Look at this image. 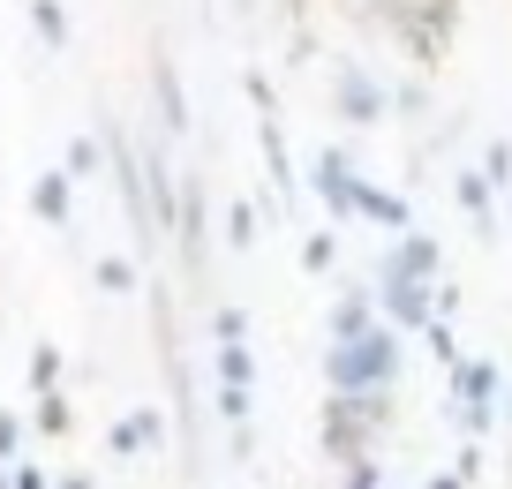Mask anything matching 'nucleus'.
<instances>
[{
	"label": "nucleus",
	"instance_id": "nucleus-1",
	"mask_svg": "<svg viewBox=\"0 0 512 489\" xmlns=\"http://www.w3.org/2000/svg\"><path fill=\"white\" fill-rule=\"evenodd\" d=\"M332 8H347V23H362L369 38H392L415 76L445 68L452 38H460V16H467V0H332Z\"/></svg>",
	"mask_w": 512,
	"mask_h": 489
},
{
	"label": "nucleus",
	"instance_id": "nucleus-2",
	"mask_svg": "<svg viewBox=\"0 0 512 489\" xmlns=\"http://www.w3.org/2000/svg\"><path fill=\"white\" fill-rule=\"evenodd\" d=\"M400 422V392H362V399H332L317 407V452L332 467H354V459L384 452V429Z\"/></svg>",
	"mask_w": 512,
	"mask_h": 489
},
{
	"label": "nucleus",
	"instance_id": "nucleus-3",
	"mask_svg": "<svg viewBox=\"0 0 512 489\" xmlns=\"http://www.w3.org/2000/svg\"><path fill=\"white\" fill-rule=\"evenodd\" d=\"M400 369H407V339L400 332H369L354 347H324L317 354V377L332 399H362V392H400Z\"/></svg>",
	"mask_w": 512,
	"mask_h": 489
},
{
	"label": "nucleus",
	"instance_id": "nucleus-4",
	"mask_svg": "<svg viewBox=\"0 0 512 489\" xmlns=\"http://www.w3.org/2000/svg\"><path fill=\"white\" fill-rule=\"evenodd\" d=\"M166 249H174V264H181V279L189 286H204L211 279V249H219V211H211V181L196 174H181V211H174V234H166Z\"/></svg>",
	"mask_w": 512,
	"mask_h": 489
},
{
	"label": "nucleus",
	"instance_id": "nucleus-5",
	"mask_svg": "<svg viewBox=\"0 0 512 489\" xmlns=\"http://www.w3.org/2000/svg\"><path fill=\"white\" fill-rule=\"evenodd\" d=\"M324 76H332V91H324L332 121H347V128H384V121H392V91H384V76L369 61H354V53H324Z\"/></svg>",
	"mask_w": 512,
	"mask_h": 489
},
{
	"label": "nucleus",
	"instance_id": "nucleus-6",
	"mask_svg": "<svg viewBox=\"0 0 512 489\" xmlns=\"http://www.w3.org/2000/svg\"><path fill=\"white\" fill-rule=\"evenodd\" d=\"M354 181H362V166H354V151L347 143H317V151H309V189H317V204H324V226H347L354 219Z\"/></svg>",
	"mask_w": 512,
	"mask_h": 489
},
{
	"label": "nucleus",
	"instance_id": "nucleus-7",
	"mask_svg": "<svg viewBox=\"0 0 512 489\" xmlns=\"http://www.w3.org/2000/svg\"><path fill=\"white\" fill-rule=\"evenodd\" d=\"M377 279L437 286V279H445V241H437L430 226H415V234H400V241H384V256H377Z\"/></svg>",
	"mask_w": 512,
	"mask_h": 489
},
{
	"label": "nucleus",
	"instance_id": "nucleus-8",
	"mask_svg": "<svg viewBox=\"0 0 512 489\" xmlns=\"http://www.w3.org/2000/svg\"><path fill=\"white\" fill-rule=\"evenodd\" d=\"M151 113H159V136L166 143H189L196 113H189V91H181V68L166 46H151Z\"/></svg>",
	"mask_w": 512,
	"mask_h": 489
},
{
	"label": "nucleus",
	"instance_id": "nucleus-9",
	"mask_svg": "<svg viewBox=\"0 0 512 489\" xmlns=\"http://www.w3.org/2000/svg\"><path fill=\"white\" fill-rule=\"evenodd\" d=\"M445 399H452V407H475V414H497V399H505V369H497L490 354H460V362L445 369Z\"/></svg>",
	"mask_w": 512,
	"mask_h": 489
},
{
	"label": "nucleus",
	"instance_id": "nucleus-10",
	"mask_svg": "<svg viewBox=\"0 0 512 489\" xmlns=\"http://www.w3.org/2000/svg\"><path fill=\"white\" fill-rule=\"evenodd\" d=\"M369 332H377V286L354 279V286H339L332 309H324V347H354V339H369Z\"/></svg>",
	"mask_w": 512,
	"mask_h": 489
},
{
	"label": "nucleus",
	"instance_id": "nucleus-11",
	"mask_svg": "<svg viewBox=\"0 0 512 489\" xmlns=\"http://www.w3.org/2000/svg\"><path fill=\"white\" fill-rule=\"evenodd\" d=\"M452 204H460L467 234H475L482 249H497V241H505V211H497V189L475 174V166H460V174H452Z\"/></svg>",
	"mask_w": 512,
	"mask_h": 489
},
{
	"label": "nucleus",
	"instance_id": "nucleus-12",
	"mask_svg": "<svg viewBox=\"0 0 512 489\" xmlns=\"http://www.w3.org/2000/svg\"><path fill=\"white\" fill-rule=\"evenodd\" d=\"M347 204H354V219H369V226H377L384 241L415 234V204H407L400 189H377V181H369V174L354 181V196H347Z\"/></svg>",
	"mask_w": 512,
	"mask_h": 489
},
{
	"label": "nucleus",
	"instance_id": "nucleus-13",
	"mask_svg": "<svg viewBox=\"0 0 512 489\" xmlns=\"http://www.w3.org/2000/svg\"><path fill=\"white\" fill-rule=\"evenodd\" d=\"M256 151H264V181H272V196L294 211V196H302V166L287 158V121H256Z\"/></svg>",
	"mask_w": 512,
	"mask_h": 489
},
{
	"label": "nucleus",
	"instance_id": "nucleus-14",
	"mask_svg": "<svg viewBox=\"0 0 512 489\" xmlns=\"http://www.w3.org/2000/svg\"><path fill=\"white\" fill-rule=\"evenodd\" d=\"M31 219L53 226V234H68V226H76V181H68L61 166H38V181H31Z\"/></svg>",
	"mask_w": 512,
	"mask_h": 489
},
{
	"label": "nucleus",
	"instance_id": "nucleus-15",
	"mask_svg": "<svg viewBox=\"0 0 512 489\" xmlns=\"http://www.w3.org/2000/svg\"><path fill=\"white\" fill-rule=\"evenodd\" d=\"M159 444H166V414L159 407H136V414H121V422L106 429L113 459H144V452H159Z\"/></svg>",
	"mask_w": 512,
	"mask_h": 489
},
{
	"label": "nucleus",
	"instance_id": "nucleus-16",
	"mask_svg": "<svg viewBox=\"0 0 512 489\" xmlns=\"http://www.w3.org/2000/svg\"><path fill=\"white\" fill-rule=\"evenodd\" d=\"M384 91H392V121H407V128L437 121V76H415V68H407V76L384 83Z\"/></svg>",
	"mask_w": 512,
	"mask_h": 489
},
{
	"label": "nucleus",
	"instance_id": "nucleus-17",
	"mask_svg": "<svg viewBox=\"0 0 512 489\" xmlns=\"http://www.w3.org/2000/svg\"><path fill=\"white\" fill-rule=\"evenodd\" d=\"M211 392H256V354L249 347H211Z\"/></svg>",
	"mask_w": 512,
	"mask_h": 489
},
{
	"label": "nucleus",
	"instance_id": "nucleus-18",
	"mask_svg": "<svg viewBox=\"0 0 512 489\" xmlns=\"http://www.w3.org/2000/svg\"><path fill=\"white\" fill-rule=\"evenodd\" d=\"M256 234H264V219H256V196H241V204H226V211H219V241H226V256H249V249H256Z\"/></svg>",
	"mask_w": 512,
	"mask_h": 489
},
{
	"label": "nucleus",
	"instance_id": "nucleus-19",
	"mask_svg": "<svg viewBox=\"0 0 512 489\" xmlns=\"http://www.w3.org/2000/svg\"><path fill=\"white\" fill-rule=\"evenodd\" d=\"M98 166H106V143H98V128H83V136L61 143V174L76 181V189H83V181H98Z\"/></svg>",
	"mask_w": 512,
	"mask_h": 489
},
{
	"label": "nucleus",
	"instance_id": "nucleus-20",
	"mask_svg": "<svg viewBox=\"0 0 512 489\" xmlns=\"http://www.w3.org/2000/svg\"><path fill=\"white\" fill-rule=\"evenodd\" d=\"M23 377H31V399L61 392V384H68V354L53 347V339H38V347H31V362H23Z\"/></svg>",
	"mask_w": 512,
	"mask_h": 489
},
{
	"label": "nucleus",
	"instance_id": "nucleus-21",
	"mask_svg": "<svg viewBox=\"0 0 512 489\" xmlns=\"http://www.w3.org/2000/svg\"><path fill=\"white\" fill-rule=\"evenodd\" d=\"M91 286H98V294H144V264H136V256H98V264H91Z\"/></svg>",
	"mask_w": 512,
	"mask_h": 489
},
{
	"label": "nucleus",
	"instance_id": "nucleus-22",
	"mask_svg": "<svg viewBox=\"0 0 512 489\" xmlns=\"http://www.w3.org/2000/svg\"><path fill=\"white\" fill-rule=\"evenodd\" d=\"M31 38L46 53H68V38H76L68 31V0H31Z\"/></svg>",
	"mask_w": 512,
	"mask_h": 489
},
{
	"label": "nucleus",
	"instance_id": "nucleus-23",
	"mask_svg": "<svg viewBox=\"0 0 512 489\" xmlns=\"http://www.w3.org/2000/svg\"><path fill=\"white\" fill-rule=\"evenodd\" d=\"M241 98H249V113L256 121H279V83H272V68H241Z\"/></svg>",
	"mask_w": 512,
	"mask_h": 489
},
{
	"label": "nucleus",
	"instance_id": "nucleus-24",
	"mask_svg": "<svg viewBox=\"0 0 512 489\" xmlns=\"http://www.w3.org/2000/svg\"><path fill=\"white\" fill-rule=\"evenodd\" d=\"M475 174L490 181L497 196L512 189V136H490V143H482V151H475Z\"/></svg>",
	"mask_w": 512,
	"mask_h": 489
},
{
	"label": "nucleus",
	"instance_id": "nucleus-25",
	"mask_svg": "<svg viewBox=\"0 0 512 489\" xmlns=\"http://www.w3.org/2000/svg\"><path fill=\"white\" fill-rule=\"evenodd\" d=\"M31 429H38V437H68V429H76V407H68V392L31 399Z\"/></svg>",
	"mask_w": 512,
	"mask_h": 489
},
{
	"label": "nucleus",
	"instance_id": "nucleus-26",
	"mask_svg": "<svg viewBox=\"0 0 512 489\" xmlns=\"http://www.w3.org/2000/svg\"><path fill=\"white\" fill-rule=\"evenodd\" d=\"M302 271H309V279H332V271H339V234H332V226H317V234L302 241Z\"/></svg>",
	"mask_w": 512,
	"mask_h": 489
},
{
	"label": "nucleus",
	"instance_id": "nucleus-27",
	"mask_svg": "<svg viewBox=\"0 0 512 489\" xmlns=\"http://www.w3.org/2000/svg\"><path fill=\"white\" fill-rule=\"evenodd\" d=\"M211 347H249V309H241V301H219V309H211Z\"/></svg>",
	"mask_w": 512,
	"mask_h": 489
},
{
	"label": "nucleus",
	"instance_id": "nucleus-28",
	"mask_svg": "<svg viewBox=\"0 0 512 489\" xmlns=\"http://www.w3.org/2000/svg\"><path fill=\"white\" fill-rule=\"evenodd\" d=\"M23 437H31V414H16V407H0V474L16 467V459H31V452H23Z\"/></svg>",
	"mask_w": 512,
	"mask_h": 489
},
{
	"label": "nucleus",
	"instance_id": "nucleus-29",
	"mask_svg": "<svg viewBox=\"0 0 512 489\" xmlns=\"http://www.w3.org/2000/svg\"><path fill=\"white\" fill-rule=\"evenodd\" d=\"M422 354H430L437 369H452V362L467 354V347H460V324H430V332H422Z\"/></svg>",
	"mask_w": 512,
	"mask_h": 489
},
{
	"label": "nucleus",
	"instance_id": "nucleus-30",
	"mask_svg": "<svg viewBox=\"0 0 512 489\" xmlns=\"http://www.w3.org/2000/svg\"><path fill=\"white\" fill-rule=\"evenodd\" d=\"M317 61H324V31H317V23L287 31V68H317Z\"/></svg>",
	"mask_w": 512,
	"mask_h": 489
},
{
	"label": "nucleus",
	"instance_id": "nucleus-31",
	"mask_svg": "<svg viewBox=\"0 0 512 489\" xmlns=\"http://www.w3.org/2000/svg\"><path fill=\"white\" fill-rule=\"evenodd\" d=\"M339 489H392V482H384V452H369V459H354V467H339Z\"/></svg>",
	"mask_w": 512,
	"mask_h": 489
},
{
	"label": "nucleus",
	"instance_id": "nucleus-32",
	"mask_svg": "<svg viewBox=\"0 0 512 489\" xmlns=\"http://www.w3.org/2000/svg\"><path fill=\"white\" fill-rule=\"evenodd\" d=\"M482 467H490V444H452V474H460V489H475Z\"/></svg>",
	"mask_w": 512,
	"mask_h": 489
},
{
	"label": "nucleus",
	"instance_id": "nucleus-33",
	"mask_svg": "<svg viewBox=\"0 0 512 489\" xmlns=\"http://www.w3.org/2000/svg\"><path fill=\"white\" fill-rule=\"evenodd\" d=\"M0 489H53V474L38 467V459H16V467L0 474Z\"/></svg>",
	"mask_w": 512,
	"mask_h": 489
},
{
	"label": "nucleus",
	"instance_id": "nucleus-34",
	"mask_svg": "<svg viewBox=\"0 0 512 489\" xmlns=\"http://www.w3.org/2000/svg\"><path fill=\"white\" fill-rule=\"evenodd\" d=\"M226 459H234V467H249V459H256V422H234V429H226Z\"/></svg>",
	"mask_w": 512,
	"mask_h": 489
},
{
	"label": "nucleus",
	"instance_id": "nucleus-35",
	"mask_svg": "<svg viewBox=\"0 0 512 489\" xmlns=\"http://www.w3.org/2000/svg\"><path fill=\"white\" fill-rule=\"evenodd\" d=\"M53 489H98V474L91 467H68V474H53Z\"/></svg>",
	"mask_w": 512,
	"mask_h": 489
},
{
	"label": "nucleus",
	"instance_id": "nucleus-36",
	"mask_svg": "<svg viewBox=\"0 0 512 489\" xmlns=\"http://www.w3.org/2000/svg\"><path fill=\"white\" fill-rule=\"evenodd\" d=\"M422 489H460V474L445 467V474H430V482H422Z\"/></svg>",
	"mask_w": 512,
	"mask_h": 489
},
{
	"label": "nucleus",
	"instance_id": "nucleus-37",
	"mask_svg": "<svg viewBox=\"0 0 512 489\" xmlns=\"http://www.w3.org/2000/svg\"><path fill=\"white\" fill-rule=\"evenodd\" d=\"M497 422H512V377H505V399H497Z\"/></svg>",
	"mask_w": 512,
	"mask_h": 489
},
{
	"label": "nucleus",
	"instance_id": "nucleus-38",
	"mask_svg": "<svg viewBox=\"0 0 512 489\" xmlns=\"http://www.w3.org/2000/svg\"><path fill=\"white\" fill-rule=\"evenodd\" d=\"M497 211H505V234H512V189H505V196H497Z\"/></svg>",
	"mask_w": 512,
	"mask_h": 489
}]
</instances>
